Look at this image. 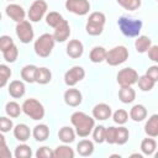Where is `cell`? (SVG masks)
<instances>
[{
  "mask_svg": "<svg viewBox=\"0 0 158 158\" xmlns=\"http://www.w3.org/2000/svg\"><path fill=\"white\" fill-rule=\"evenodd\" d=\"M70 122L74 126L77 135L83 138L93 133V130L95 127V118L81 111L73 112L70 116Z\"/></svg>",
  "mask_w": 158,
  "mask_h": 158,
  "instance_id": "6da1fadb",
  "label": "cell"
},
{
  "mask_svg": "<svg viewBox=\"0 0 158 158\" xmlns=\"http://www.w3.org/2000/svg\"><path fill=\"white\" fill-rule=\"evenodd\" d=\"M117 25L120 31L126 37H138L142 30V21L137 19H130L126 16H121L117 20Z\"/></svg>",
  "mask_w": 158,
  "mask_h": 158,
  "instance_id": "7a4b0ae2",
  "label": "cell"
},
{
  "mask_svg": "<svg viewBox=\"0 0 158 158\" xmlns=\"http://www.w3.org/2000/svg\"><path fill=\"white\" fill-rule=\"evenodd\" d=\"M56 38L51 33H43L41 35L36 41H35V44H33V49L36 52L37 56L42 57V58H46L48 57L53 48H54V44H56Z\"/></svg>",
  "mask_w": 158,
  "mask_h": 158,
  "instance_id": "3957f363",
  "label": "cell"
},
{
  "mask_svg": "<svg viewBox=\"0 0 158 158\" xmlns=\"http://www.w3.org/2000/svg\"><path fill=\"white\" fill-rule=\"evenodd\" d=\"M105 22H106V17L102 12H100V11L91 12L86 21L85 30L90 36H99L104 31Z\"/></svg>",
  "mask_w": 158,
  "mask_h": 158,
  "instance_id": "277c9868",
  "label": "cell"
},
{
  "mask_svg": "<svg viewBox=\"0 0 158 158\" xmlns=\"http://www.w3.org/2000/svg\"><path fill=\"white\" fill-rule=\"evenodd\" d=\"M22 111L32 120H42L44 117V107L43 105L35 98L26 99L22 102Z\"/></svg>",
  "mask_w": 158,
  "mask_h": 158,
  "instance_id": "5b68a950",
  "label": "cell"
},
{
  "mask_svg": "<svg viewBox=\"0 0 158 158\" xmlns=\"http://www.w3.org/2000/svg\"><path fill=\"white\" fill-rule=\"evenodd\" d=\"M128 56H130L128 54V49L125 46H116V47H114V48L107 51L105 62L109 65L116 67V65H120V64L125 63L128 59Z\"/></svg>",
  "mask_w": 158,
  "mask_h": 158,
  "instance_id": "8992f818",
  "label": "cell"
},
{
  "mask_svg": "<svg viewBox=\"0 0 158 158\" xmlns=\"http://www.w3.org/2000/svg\"><path fill=\"white\" fill-rule=\"evenodd\" d=\"M138 78H139L138 73L136 72V69L131 67H126L121 69L116 75V80L120 86H132L138 81Z\"/></svg>",
  "mask_w": 158,
  "mask_h": 158,
  "instance_id": "52a82bcc",
  "label": "cell"
},
{
  "mask_svg": "<svg viewBox=\"0 0 158 158\" xmlns=\"http://www.w3.org/2000/svg\"><path fill=\"white\" fill-rule=\"evenodd\" d=\"M48 10V4L44 1V0H35L30 9H28V12H27V16H28V20L31 22H38L43 19V16L46 15Z\"/></svg>",
  "mask_w": 158,
  "mask_h": 158,
  "instance_id": "ba28073f",
  "label": "cell"
},
{
  "mask_svg": "<svg viewBox=\"0 0 158 158\" xmlns=\"http://www.w3.org/2000/svg\"><path fill=\"white\" fill-rule=\"evenodd\" d=\"M16 35L20 40L21 43H30L33 37H35V32H33V27L31 25L30 21L27 20H23L21 22H17L16 23Z\"/></svg>",
  "mask_w": 158,
  "mask_h": 158,
  "instance_id": "9c48e42d",
  "label": "cell"
},
{
  "mask_svg": "<svg viewBox=\"0 0 158 158\" xmlns=\"http://www.w3.org/2000/svg\"><path fill=\"white\" fill-rule=\"evenodd\" d=\"M65 9L72 14L84 16L90 10V2L88 0H65Z\"/></svg>",
  "mask_w": 158,
  "mask_h": 158,
  "instance_id": "30bf717a",
  "label": "cell"
},
{
  "mask_svg": "<svg viewBox=\"0 0 158 158\" xmlns=\"http://www.w3.org/2000/svg\"><path fill=\"white\" fill-rule=\"evenodd\" d=\"M85 77V70L80 65H74L70 69H68L64 74V83L68 86H74L79 81H81Z\"/></svg>",
  "mask_w": 158,
  "mask_h": 158,
  "instance_id": "8fae6325",
  "label": "cell"
},
{
  "mask_svg": "<svg viewBox=\"0 0 158 158\" xmlns=\"http://www.w3.org/2000/svg\"><path fill=\"white\" fill-rule=\"evenodd\" d=\"M64 102L68 105V106H72V107H77L81 104L83 101V95L78 90V89H74V88H69L64 91Z\"/></svg>",
  "mask_w": 158,
  "mask_h": 158,
  "instance_id": "7c38bea8",
  "label": "cell"
},
{
  "mask_svg": "<svg viewBox=\"0 0 158 158\" xmlns=\"http://www.w3.org/2000/svg\"><path fill=\"white\" fill-rule=\"evenodd\" d=\"M5 12L16 23L23 21L25 20V16H26L25 9L21 5H19V4H9L6 6V9H5Z\"/></svg>",
  "mask_w": 158,
  "mask_h": 158,
  "instance_id": "4fadbf2b",
  "label": "cell"
},
{
  "mask_svg": "<svg viewBox=\"0 0 158 158\" xmlns=\"http://www.w3.org/2000/svg\"><path fill=\"white\" fill-rule=\"evenodd\" d=\"M111 115H112L111 107H110V105H107V104H105V102L96 104V105L93 107V117H94L95 120L105 121V120L110 118Z\"/></svg>",
  "mask_w": 158,
  "mask_h": 158,
  "instance_id": "5bb4252c",
  "label": "cell"
},
{
  "mask_svg": "<svg viewBox=\"0 0 158 158\" xmlns=\"http://www.w3.org/2000/svg\"><path fill=\"white\" fill-rule=\"evenodd\" d=\"M57 42H65L70 36V26L67 20H63L56 28L53 33Z\"/></svg>",
  "mask_w": 158,
  "mask_h": 158,
  "instance_id": "9a60e30c",
  "label": "cell"
},
{
  "mask_svg": "<svg viewBox=\"0 0 158 158\" xmlns=\"http://www.w3.org/2000/svg\"><path fill=\"white\" fill-rule=\"evenodd\" d=\"M84 53V46L83 43L79 41V40H70L67 44V54L73 58V59H77V58H80Z\"/></svg>",
  "mask_w": 158,
  "mask_h": 158,
  "instance_id": "2e32d148",
  "label": "cell"
},
{
  "mask_svg": "<svg viewBox=\"0 0 158 158\" xmlns=\"http://www.w3.org/2000/svg\"><path fill=\"white\" fill-rule=\"evenodd\" d=\"M7 91H9L10 96H12L14 99H20V98H22L25 95L26 86H25L23 81H21V80H12L9 84Z\"/></svg>",
  "mask_w": 158,
  "mask_h": 158,
  "instance_id": "e0dca14e",
  "label": "cell"
},
{
  "mask_svg": "<svg viewBox=\"0 0 158 158\" xmlns=\"http://www.w3.org/2000/svg\"><path fill=\"white\" fill-rule=\"evenodd\" d=\"M14 136L17 141L20 142H26L30 136H31V131H30V127L25 123H19L14 127Z\"/></svg>",
  "mask_w": 158,
  "mask_h": 158,
  "instance_id": "ac0fdd59",
  "label": "cell"
},
{
  "mask_svg": "<svg viewBox=\"0 0 158 158\" xmlns=\"http://www.w3.org/2000/svg\"><path fill=\"white\" fill-rule=\"evenodd\" d=\"M144 132L149 137H157L158 136V114L152 115L146 125H144Z\"/></svg>",
  "mask_w": 158,
  "mask_h": 158,
  "instance_id": "d6986e66",
  "label": "cell"
},
{
  "mask_svg": "<svg viewBox=\"0 0 158 158\" xmlns=\"http://www.w3.org/2000/svg\"><path fill=\"white\" fill-rule=\"evenodd\" d=\"M118 99L123 104H131L136 99V91L132 86H121L118 90Z\"/></svg>",
  "mask_w": 158,
  "mask_h": 158,
  "instance_id": "ffe728a7",
  "label": "cell"
},
{
  "mask_svg": "<svg viewBox=\"0 0 158 158\" xmlns=\"http://www.w3.org/2000/svg\"><path fill=\"white\" fill-rule=\"evenodd\" d=\"M130 117L135 122H141L147 117V109L142 104H136L130 110Z\"/></svg>",
  "mask_w": 158,
  "mask_h": 158,
  "instance_id": "44dd1931",
  "label": "cell"
},
{
  "mask_svg": "<svg viewBox=\"0 0 158 158\" xmlns=\"http://www.w3.org/2000/svg\"><path fill=\"white\" fill-rule=\"evenodd\" d=\"M38 67L33 64H27L21 69V78L26 83H36V74H37Z\"/></svg>",
  "mask_w": 158,
  "mask_h": 158,
  "instance_id": "7402d4cb",
  "label": "cell"
},
{
  "mask_svg": "<svg viewBox=\"0 0 158 158\" xmlns=\"http://www.w3.org/2000/svg\"><path fill=\"white\" fill-rule=\"evenodd\" d=\"M32 136L36 141L38 142H43L46 141L48 137H49V127L44 123H40V125H36L33 127V131H32Z\"/></svg>",
  "mask_w": 158,
  "mask_h": 158,
  "instance_id": "603a6c76",
  "label": "cell"
},
{
  "mask_svg": "<svg viewBox=\"0 0 158 158\" xmlns=\"http://www.w3.org/2000/svg\"><path fill=\"white\" fill-rule=\"evenodd\" d=\"M77 152L81 157H89L94 153V143L90 139H81L77 144Z\"/></svg>",
  "mask_w": 158,
  "mask_h": 158,
  "instance_id": "cb8c5ba5",
  "label": "cell"
},
{
  "mask_svg": "<svg viewBox=\"0 0 158 158\" xmlns=\"http://www.w3.org/2000/svg\"><path fill=\"white\" fill-rule=\"evenodd\" d=\"M75 135H77V132H75L72 127H69V126H63V127L59 128V131H58V138H59L63 143H67V144L74 142Z\"/></svg>",
  "mask_w": 158,
  "mask_h": 158,
  "instance_id": "d4e9b609",
  "label": "cell"
},
{
  "mask_svg": "<svg viewBox=\"0 0 158 158\" xmlns=\"http://www.w3.org/2000/svg\"><path fill=\"white\" fill-rule=\"evenodd\" d=\"M106 54H107V51L104 47L96 46V47L91 48V51L89 53V58L93 63H101L106 59Z\"/></svg>",
  "mask_w": 158,
  "mask_h": 158,
  "instance_id": "484cf974",
  "label": "cell"
},
{
  "mask_svg": "<svg viewBox=\"0 0 158 158\" xmlns=\"http://www.w3.org/2000/svg\"><path fill=\"white\" fill-rule=\"evenodd\" d=\"M152 47V41L148 36H138L135 41V48L138 53H146Z\"/></svg>",
  "mask_w": 158,
  "mask_h": 158,
  "instance_id": "4316f807",
  "label": "cell"
},
{
  "mask_svg": "<svg viewBox=\"0 0 158 158\" xmlns=\"http://www.w3.org/2000/svg\"><path fill=\"white\" fill-rule=\"evenodd\" d=\"M74 156L75 153L73 148H70V146H68L67 143L54 148V158H74Z\"/></svg>",
  "mask_w": 158,
  "mask_h": 158,
  "instance_id": "83f0119b",
  "label": "cell"
},
{
  "mask_svg": "<svg viewBox=\"0 0 158 158\" xmlns=\"http://www.w3.org/2000/svg\"><path fill=\"white\" fill-rule=\"evenodd\" d=\"M51 80H52L51 70L46 67H40L37 69V74H36V83H38L41 85H44V84H48Z\"/></svg>",
  "mask_w": 158,
  "mask_h": 158,
  "instance_id": "f1b7e54d",
  "label": "cell"
},
{
  "mask_svg": "<svg viewBox=\"0 0 158 158\" xmlns=\"http://www.w3.org/2000/svg\"><path fill=\"white\" fill-rule=\"evenodd\" d=\"M157 149V142L153 138H144L141 142V151L144 156H153Z\"/></svg>",
  "mask_w": 158,
  "mask_h": 158,
  "instance_id": "f546056e",
  "label": "cell"
},
{
  "mask_svg": "<svg viewBox=\"0 0 158 158\" xmlns=\"http://www.w3.org/2000/svg\"><path fill=\"white\" fill-rule=\"evenodd\" d=\"M22 111V106H20L16 101H9L6 105H5V112L7 116L15 118V117H19L20 114Z\"/></svg>",
  "mask_w": 158,
  "mask_h": 158,
  "instance_id": "4dcf8cb0",
  "label": "cell"
},
{
  "mask_svg": "<svg viewBox=\"0 0 158 158\" xmlns=\"http://www.w3.org/2000/svg\"><path fill=\"white\" fill-rule=\"evenodd\" d=\"M63 20H64L63 16L59 12H57V11H51V12H48L46 15V23L48 26L53 27V28H56Z\"/></svg>",
  "mask_w": 158,
  "mask_h": 158,
  "instance_id": "1f68e13d",
  "label": "cell"
},
{
  "mask_svg": "<svg viewBox=\"0 0 158 158\" xmlns=\"http://www.w3.org/2000/svg\"><path fill=\"white\" fill-rule=\"evenodd\" d=\"M14 156L16 158H31L32 156V149L28 144H19L16 148H15V152H14Z\"/></svg>",
  "mask_w": 158,
  "mask_h": 158,
  "instance_id": "d6a6232c",
  "label": "cell"
},
{
  "mask_svg": "<svg viewBox=\"0 0 158 158\" xmlns=\"http://www.w3.org/2000/svg\"><path fill=\"white\" fill-rule=\"evenodd\" d=\"M137 83H138V88H139L142 91H151V90L154 88V84H156V81L152 80V79H151L149 77H147L146 74L142 75V77H139Z\"/></svg>",
  "mask_w": 158,
  "mask_h": 158,
  "instance_id": "836d02e7",
  "label": "cell"
},
{
  "mask_svg": "<svg viewBox=\"0 0 158 158\" xmlns=\"http://www.w3.org/2000/svg\"><path fill=\"white\" fill-rule=\"evenodd\" d=\"M128 137H130V132L126 127H123L122 125L116 127V144H125L127 141H128Z\"/></svg>",
  "mask_w": 158,
  "mask_h": 158,
  "instance_id": "e575fe53",
  "label": "cell"
},
{
  "mask_svg": "<svg viewBox=\"0 0 158 158\" xmlns=\"http://www.w3.org/2000/svg\"><path fill=\"white\" fill-rule=\"evenodd\" d=\"M105 137H106V127H104L102 125H99V126L94 127V130H93L94 142L102 143V142H105Z\"/></svg>",
  "mask_w": 158,
  "mask_h": 158,
  "instance_id": "d590c367",
  "label": "cell"
},
{
  "mask_svg": "<svg viewBox=\"0 0 158 158\" xmlns=\"http://www.w3.org/2000/svg\"><path fill=\"white\" fill-rule=\"evenodd\" d=\"M112 120L117 125H125L128 120V112L123 109H118L112 114Z\"/></svg>",
  "mask_w": 158,
  "mask_h": 158,
  "instance_id": "8d00e7d4",
  "label": "cell"
},
{
  "mask_svg": "<svg viewBox=\"0 0 158 158\" xmlns=\"http://www.w3.org/2000/svg\"><path fill=\"white\" fill-rule=\"evenodd\" d=\"M11 74H12V72H11V69L7 65L0 64V86L1 88H4L7 84Z\"/></svg>",
  "mask_w": 158,
  "mask_h": 158,
  "instance_id": "74e56055",
  "label": "cell"
},
{
  "mask_svg": "<svg viewBox=\"0 0 158 158\" xmlns=\"http://www.w3.org/2000/svg\"><path fill=\"white\" fill-rule=\"evenodd\" d=\"M2 57H4V59H5L6 62L14 63V62L17 59V57H19V49H17L16 44H14L11 48L4 51V52H2Z\"/></svg>",
  "mask_w": 158,
  "mask_h": 158,
  "instance_id": "f35d334b",
  "label": "cell"
},
{
  "mask_svg": "<svg viewBox=\"0 0 158 158\" xmlns=\"http://www.w3.org/2000/svg\"><path fill=\"white\" fill-rule=\"evenodd\" d=\"M117 2L128 11H135L141 6V0H117Z\"/></svg>",
  "mask_w": 158,
  "mask_h": 158,
  "instance_id": "ab89813d",
  "label": "cell"
},
{
  "mask_svg": "<svg viewBox=\"0 0 158 158\" xmlns=\"http://www.w3.org/2000/svg\"><path fill=\"white\" fill-rule=\"evenodd\" d=\"M10 130H14V122H12V120L9 118V117H6V116L0 117V131L2 133H6Z\"/></svg>",
  "mask_w": 158,
  "mask_h": 158,
  "instance_id": "60d3db41",
  "label": "cell"
},
{
  "mask_svg": "<svg viewBox=\"0 0 158 158\" xmlns=\"http://www.w3.org/2000/svg\"><path fill=\"white\" fill-rule=\"evenodd\" d=\"M36 157L37 158H54V151H52L47 146H43V147H40L37 149Z\"/></svg>",
  "mask_w": 158,
  "mask_h": 158,
  "instance_id": "b9f144b4",
  "label": "cell"
},
{
  "mask_svg": "<svg viewBox=\"0 0 158 158\" xmlns=\"http://www.w3.org/2000/svg\"><path fill=\"white\" fill-rule=\"evenodd\" d=\"M14 44H15V43H14V40H12L10 36L4 35V36L0 37V51H1V52H4V51H6V49L11 48Z\"/></svg>",
  "mask_w": 158,
  "mask_h": 158,
  "instance_id": "7bdbcfd3",
  "label": "cell"
},
{
  "mask_svg": "<svg viewBox=\"0 0 158 158\" xmlns=\"http://www.w3.org/2000/svg\"><path fill=\"white\" fill-rule=\"evenodd\" d=\"M105 142H107L109 144H116V127L110 126L106 128Z\"/></svg>",
  "mask_w": 158,
  "mask_h": 158,
  "instance_id": "ee69618b",
  "label": "cell"
},
{
  "mask_svg": "<svg viewBox=\"0 0 158 158\" xmlns=\"http://www.w3.org/2000/svg\"><path fill=\"white\" fill-rule=\"evenodd\" d=\"M0 156H1L2 158H11V152H10V149L7 148L5 137H4L2 135L0 136Z\"/></svg>",
  "mask_w": 158,
  "mask_h": 158,
  "instance_id": "f6af8a7d",
  "label": "cell"
},
{
  "mask_svg": "<svg viewBox=\"0 0 158 158\" xmlns=\"http://www.w3.org/2000/svg\"><path fill=\"white\" fill-rule=\"evenodd\" d=\"M146 75L149 77L152 80H154L156 83L158 81V64L157 65H151L148 67V69L146 70Z\"/></svg>",
  "mask_w": 158,
  "mask_h": 158,
  "instance_id": "bcb514c9",
  "label": "cell"
},
{
  "mask_svg": "<svg viewBox=\"0 0 158 158\" xmlns=\"http://www.w3.org/2000/svg\"><path fill=\"white\" fill-rule=\"evenodd\" d=\"M148 58L158 64V46H152L148 49Z\"/></svg>",
  "mask_w": 158,
  "mask_h": 158,
  "instance_id": "7dc6e473",
  "label": "cell"
},
{
  "mask_svg": "<svg viewBox=\"0 0 158 158\" xmlns=\"http://www.w3.org/2000/svg\"><path fill=\"white\" fill-rule=\"evenodd\" d=\"M131 157H138V158H142V154H139V153H132Z\"/></svg>",
  "mask_w": 158,
  "mask_h": 158,
  "instance_id": "c3c4849f",
  "label": "cell"
},
{
  "mask_svg": "<svg viewBox=\"0 0 158 158\" xmlns=\"http://www.w3.org/2000/svg\"><path fill=\"white\" fill-rule=\"evenodd\" d=\"M153 156H154L156 158H158V151H157V152H154V154H153Z\"/></svg>",
  "mask_w": 158,
  "mask_h": 158,
  "instance_id": "681fc988",
  "label": "cell"
},
{
  "mask_svg": "<svg viewBox=\"0 0 158 158\" xmlns=\"http://www.w3.org/2000/svg\"><path fill=\"white\" fill-rule=\"evenodd\" d=\"M9 1H12V0H9Z\"/></svg>",
  "mask_w": 158,
  "mask_h": 158,
  "instance_id": "f907efd6",
  "label": "cell"
},
{
  "mask_svg": "<svg viewBox=\"0 0 158 158\" xmlns=\"http://www.w3.org/2000/svg\"><path fill=\"white\" fill-rule=\"evenodd\" d=\"M157 1H158V0H157Z\"/></svg>",
  "mask_w": 158,
  "mask_h": 158,
  "instance_id": "816d5d0a",
  "label": "cell"
}]
</instances>
